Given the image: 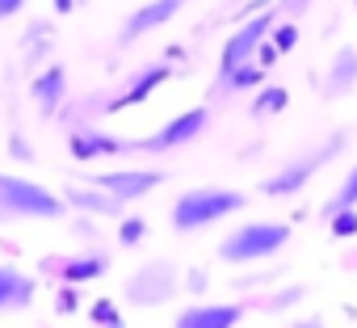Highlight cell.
Instances as JSON below:
<instances>
[{
  "mask_svg": "<svg viewBox=\"0 0 357 328\" xmlns=\"http://www.w3.org/2000/svg\"><path fill=\"white\" fill-rule=\"evenodd\" d=\"M43 269L47 274H55L59 282H93V278H101L105 269H109V257L105 253H76V257H47L43 261Z\"/></svg>",
  "mask_w": 357,
  "mask_h": 328,
  "instance_id": "obj_11",
  "label": "cell"
},
{
  "mask_svg": "<svg viewBox=\"0 0 357 328\" xmlns=\"http://www.w3.org/2000/svg\"><path fill=\"white\" fill-rule=\"evenodd\" d=\"M22 5H26V0H0V22L13 17V13H22Z\"/></svg>",
  "mask_w": 357,
  "mask_h": 328,
  "instance_id": "obj_29",
  "label": "cell"
},
{
  "mask_svg": "<svg viewBox=\"0 0 357 328\" xmlns=\"http://www.w3.org/2000/svg\"><path fill=\"white\" fill-rule=\"evenodd\" d=\"M0 223H5V215H0Z\"/></svg>",
  "mask_w": 357,
  "mask_h": 328,
  "instance_id": "obj_32",
  "label": "cell"
},
{
  "mask_svg": "<svg viewBox=\"0 0 357 328\" xmlns=\"http://www.w3.org/2000/svg\"><path fill=\"white\" fill-rule=\"evenodd\" d=\"M273 47L286 55V51H294L298 47V26L294 22H273Z\"/></svg>",
  "mask_w": 357,
  "mask_h": 328,
  "instance_id": "obj_24",
  "label": "cell"
},
{
  "mask_svg": "<svg viewBox=\"0 0 357 328\" xmlns=\"http://www.w3.org/2000/svg\"><path fill=\"white\" fill-rule=\"evenodd\" d=\"M340 147H344V135H332L324 147L294 156L290 164H282V169H278L273 177H265V181H261V194H265V198H290V194L307 190V186H311V177L324 169V164H328V160H332Z\"/></svg>",
  "mask_w": 357,
  "mask_h": 328,
  "instance_id": "obj_4",
  "label": "cell"
},
{
  "mask_svg": "<svg viewBox=\"0 0 357 328\" xmlns=\"http://www.w3.org/2000/svg\"><path fill=\"white\" fill-rule=\"evenodd\" d=\"M206 122H211V110L206 105H194L185 114H176L172 122H164L155 135L139 139V151H172V147H185L190 139H198L206 131Z\"/></svg>",
  "mask_w": 357,
  "mask_h": 328,
  "instance_id": "obj_7",
  "label": "cell"
},
{
  "mask_svg": "<svg viewBox=\"0 0 357 328\" xmlns=\"http://www.w3.org/2000/svg\"><path fill=\"white\" fill-rule=\"evenodd\" d=\"M168 76H172V68H168V64H147V68H139V72H135V80L126 84V93L109 97V101H105V110H109V114H118V110H130V105L147 101V97H151Z\"/></svg>",
  "mask_w": 357,
  "mask_h": 328,
  "instance_id": "obj_12",
  "label": "cell"
},
{
  "mask_svg": "<svg viewBox=\"0 0 357 328\" xmlns=\"http://www.w3.org/2000/svg\"><path fill=\"white\" fill-rule=\"evenodd\" d=\"M353 5H357V0H353Z\"/></svg>",
  "mask_w": 357,
  "mask_h": 328,
  "instance_id": "obj_33",
  "label": "cell"
},
{
  "mask_svg": "<svg viewBox=\"0 0 357 328\" xmlns=\"http://www.w3.org/2000/svg\"><path fill=\"white\" fill-rule=\"evenodd\" d=\"M273 13H257L252 22H244L227 43H223V51H219V76H227L231 68H240V64H248L252 55H257V47L273 34Z\"/></svg>",
  "mask_w": 357,
  "mask_h": 328,
  "instance_id": "obj_6",
  "label": "cell"
},
{
  "mask_svg": "<svg viewBox=\"0 0 357 328\" xmlns=\"http://www.w3.org/2000/svg\"><path fill=\"white\" fill-rule=\"evenodd\" d=\"M298 299H303V286H290V295H278V299H273L269 307L278 311V307H286V303H298Z\"/></svg>",
  "mask_w": 357,
  "mask_h": 328,
  "instance_id": "obj_28",
  "label": "cell"
},
{
  "mask_svg": "<svg viewBox=\"0 0 357 328\" xmlns=\"http://www.w3.org/2000/svg\"><path fill=\"white\" fill-rule=\"evenodd\" d=\"M244 194L240 190H223V186H198V190H185L181 198L172 202V232H202L211 223H219L223 215H236L244 211Z\"/></svg>",
  "mask_w": 357,
  "mask_h": 328,
  "instance_id": "obj_1",
  "label": "cell"
},
{
  "mask_svg": "<svg viewBox=\"0 0 357 328\" xmlns=\"http://www.w3.org/2000/svg\"><path fill=\"white\" fill-rule=\"evenodd\" d=\"M176 295V265L172 261H147L126 278V303L130 307H160Z\"/></svg>",
  "mask_w": 357,
  "mask_h": 328,
  "instance_id": "obj_5",
  "label": "cell"
},
{
  "mask_svg": "<svg viewBox=\"0 0 357 328\" xmlns=\"http://www.w3.org/2000/svg\"><path fill=\"white\" fill-rule=\"evenodd\" d=\"M63 202L76 207V211H89V215H122V198H114L109 190L101 186H68L63 190Z\"/></svg>",
  "mask_w": 357,
  "mask_h": 328,
  "instance_id": "obj_15",
  "label": "cell"
},
{
  "mask_svg": "<svg viewBox=\"0 0 357 328\" xmlns=\"http://www.w3.org/2000/svg\"><path fill=\"white\" fill-rule=\"evenodd\" d=\"M324 223L332 228V236H357V207H344V211L328 215Z\"/></svg>",
  "mask_w": 357,
  "mask_h": 328,
  "instance_id": "obj_23",
  "label": "cell"
},
{
  "mask_svg": "<svg viewBox=\"0 0 357 328\" xmlns=\"http://www.w3.org/2000/svg\"><path fill=\"white\" fill-rule=\"evenodd\" d=\"M68 147H72V156L80 160V164H89V160H101V156H122V151H135L139 147V139H118V135H105V131H72V139H68Z\"/></svg>",
  "mask_w": 357,
  "mask_h": 328,
  "instance_id": "obj_10",
  "label": "cell"
},
{
  "mask_svg": "<svg viewBox=\"0 0 357 328\" xmlns=\"http://www.w3.org/2000/svg\"><path fill=\"white\" fill-rule=\"evenodd\" d=\"M168 177L160 173V169H114V173H97L93 177V186H101V190H109L114 198H122V202H135V198H147L151 190H160Z\"/></svg>",
  "mask_w": 357,
  "mask_h": 328,
  "instance_id": "obj_8",
  "label": "cell"
},
{
  "mask_svg": "<svg viewBox=\"0 0 357 328\" xmlns=\"http://www.w3.org/2000/svg\"><path fill=\"white\" fill-rule=\"evenodd\" d=\"M244 303H202V307H185L176 315V328H231L244 320Z\"/></svg>",
  "mask_w": 357,
  "mask_h": 328,
  "instance_id": "obj_13",
  "label": "cell"
},
{
  "mask_svg": "<svg viewBox=\"0 0 357 328\" xmlns=\"http://www.w3.org/2000/svg\"><path fill=\"white\" fill-rule=\"evenodd\" d=\"M89 320H93V324H105V328H118V324H122V311H118L114 299H97V303L89 307Z\"/></svg>",
  "mask_w": 357,
  "mask_h": 328,
  "instance_id": "obj_22",
  "label": "cell"
},
{
  "mask_svg": "<svg viewBox=\"0 0 357 328\" xmlns=\"http://www.w3.org/2000/svg\"><path fill=\"white\" fill-rule=\"evenodd\" d=\"M0 215H17V219H63L68 215V202L55 190L38 186V181L0 173Z\"/></svg>",
  "mask_w": 357,
  "mask_h": 328,
  "instance_id": "obj_3",
  "label": "cell"
},
{
  "mask_svg": "<svg viewBox=\"0 0 357 328\" xmlns=\"http://www.w3.org/2000/svg\"><path fill=\"white\" fill-rule=\"evenodd\" d=\"M34 290H38V282L30 274H22L13 265H0V315L5 311H26L34 303Z\"/></svg>",
  "mask_w": 357,
  "mask_h": 328,
  "instance_id": "obj_14",
  "label": "cell"
},
{
  "mask_svg": "<svg viewBox=\"0 0 357 328\" xmlns=\"http://www.w3.org/2000/svg\"><path fill=\"white\" fill-rule=\"evenodd\" d=\"M76 303H80V299H76V282H63V290L55 295V311H59V315H72Z\"/></svg>",
  "mask_w": 357,
  "mask_h": 328,
  "instance_id": "obj_25",
  "label": "cell"
},
{
  "mask_svg": "<svg viewBox=\"0 0 357 328\" xmlns=\"http://www.w3.org/2000/svg\"><path fill=\"white\" fill-rule=\"evenodd\" d=\"M63 93H68V72H63L59 64H51V68L30 84V97H34V105H38L43 114H55L59 101H63Z\"/></svg>",
  "mask_w": 357,
  "mask_h": 328,
  "instance_id": "obj_16",
  "label": "cell"
},
{
  "mask_svg": "<svg viewBox=\"0 0 357 328\" xmlns=\"http://www.w3.org/2000/svg\"><path fill=\"white\" fill-rule=\"evenodd\" d=\"M72 5L76 0H55V13H72Z\"/></svg>",
  "mask_w": 357,
  "mask_h": 328,
  "instance_id": "obj_31",
  "label": "cell"
},
{
  "mask_svg": "<svg viewBox=\"0 0 357 328\" xmlns=\"http://www.w3.org/2000/svg\"><path fill=\"white\" fill-rule=\"evenodd\" d=\"M344 207H357V164L349 169V177L340 181V190L324 202V219H328V215H336V211H344Z\"/></svg>",
  "mask_w": 357,
  "mask_h": 328,
  "instance_id": "obj_20",
  "label": "cell"
},
{
  "mask_svg": "<svg viewBox=\"0 0 357 328\" xmlns=\"http://www.w3.org/2000/svg\"><path fill=\"white\" fill-rule=\"evenodd\" d=\"M290 101V89L286 84H265L257 97H252V114H282Z\"/></svg>",
  "mask_w": 357,
  "mask_h": 328,
  "instance_id": "obj_19",
  "label": "cell"
},
{
  "mask_svg": "<svg viewBox=\"0 0 357 328\" xmlns=\"http://www.w3.org/2000/svg\"><path fill=\"white\" fill-rule=\"evenodd\" d=\"M290 244V223H273V219H257V223H240L231 236H223L219 257L227 265H257L278 257Z\"/></svg>",
  "mask_w": 357,
  "mask_h": 328,
  "instance_id": "obj_2",
  "label": "cell"
},
{
  "mask_svg": "<svg viewBox=\"0 0 357 328\" xmlns=\"http://www.w3.org/2000/svg\"><path fill=\"white\" fill-rule=\"evenodd\" d=\"M143 236H147V219L130 215V219H122V223H118V244H122V248H135Z\"/></svg>",
  "mask_w": 357,
  "mask_h": 328,
  "instance_id": "obj_21",
  "label": "cell"
},
{
  "mask_svg": "<svg viewBox=\"0 0 357 328\" xmlns=\"http://www.w3.org/2000/svg\"><path fill=\"white\" fill-rule=\"evenodd\" d=\"M190 5V0H147L143 9H135L126 22H122V30H118V43H139L143 34H151V30H160V26H168L176 13H181Z\"/></svg>",
  "mask_w": 357,
  "mask_h": 328,
  "instance_id": "obj_9",
  "label": "cell"
},
{
  "mask_svg": "<svg viewBox=\"0 0 357 328\" xmlns=\"http://www.w3.org/2000/svg\"><path fill=\"white\" fill-rule=\"evenodd\" d=\"M278 55H282V51H278V47H273V43H269V38H265V43H261V47H257V55H252V59H257V64H261V68H269V64H278Z\"/></svg>",
  "mask_w": 357,
  "mask_h": 328,
  "instance_id": "obj_26",
  "label": "cell"
},
{
  "mask_svg": "<svg viewBox=\"0 0 357 328\" xmlns=\"http://www.w3.org/2000/svg\"><path fill=\"white\" fill-rule=\"evenodd\" d=\"M353 84H357V51H353V47H340V51L332 55L328 80H324V97H344Z\"/></svg>",
  "mask_w": 357,
  "mask_h": 328,
  "instance_id": "obj_17",
  "label": "cell"
},
{
  "mask_svg": "<svg viewBox=\"0 0 357 328\" xmlns=\"http://www.w3.org/2000/svg\"><path fill=\"white\" fill-rule=\"evenodd\" d=\"M261 80H265V68H261L257 59H248V64L231 68L227 76H219V89H215V93H244V89H261Z\"/></svg>",
  "mask_w": 357,
  "mask_h": 328,
  "instance_id": "obj_18",
  "label": "cell"
},
{
  "mask_svg": "<svg viewBox=\"0 0 357 328\" xmlns=\"http://www.w3.org/2000/svg\"><path fill=\"white\" fill-rule=\"evenodd\" d=\"M202 286H206V274L194 269V274H190V295H202Z\"/></svg>",
  "mask_w": 357,
  "mask_h": 328,
  "instance_id": "obj_30",
  "label": "cell"
},
{
  "mask_svg": "<svg viewBox=\"0 0 357 328\" xmlns=\"http://www.w3.org/2000/svg\"><path fill=\"white\" fill-rule=\"evenodd\" d=\"M9 147H13V156H17V160H34V151H30V143H26L22 135H13V139H9Z\"/></svg>",
  "mask_w": 357,
  "mask_h": 328,
  "instance_id": "obj_27",
  "label": "cell"
}]
</instances>
